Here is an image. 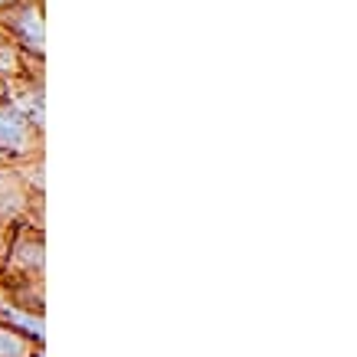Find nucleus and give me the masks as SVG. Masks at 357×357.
<instances>
[{"label":"nucleus","instance_id":"39448f33","mask_svg":"<svg viewBox=\"0 0 357 357\" xmlns=\"http://www.w3.org/2000/svg\"><path fill=\"white\" fill-rule=\"evenodd\" d=\"M0 92H3V82H0Z\"/></svg>","mask_w":357,"mask_h":357},{"label":"nucleus","instance_id":"f257e3e1","mask_svg":"<svg viewBox=\"0 0 357 357\" xmlns=\"http://www.w3.org/2000/svg\"><path fill=\"white\" fill-rule=\"evenodd\" d=\"M36 138L33 125L26 121V115H20L17 109H0V148L7 151H26Z\"/></svg>","mask_w":357,"mask_h":357},{"label":"nucleus","instance_id":"20e7f679","mask_svg":"<svg viewBox=\"0 0 357 357\" xmlns=\"http://www.w3.org/2000/svg\"><path fill=\"white\" fill-rule=\"evenodd\" d=\"M7 3H23V0H0V10H3Z\"/></svg>","mask_w":357,"mask_h":357},{"label":"nucleus","instance_id":"f03ea898","mask_svg":"<svg viewBox=\"0 0 357 357\" xmlns=\"http://www.w3.org/2000/svg\"><path fill=\"white\" fill-rule=\"evenodd\" d=\"M17 36L30 43V50L40 53V46H43V13H40V3H17L7 17Z\"/></svg>","mask_w":357,"mask_h":357},{"label":"nucleus","instance_id":"7ed1b4c3","mask_svg":"<svg viewBox=\"0 0 357 357\" xmlns=\"http://www.w3.org/2000/svg\"><path fill=\"white\" fill-rule=\"evenodd\" d=\"M23 354V341L10 331H0V357H20Z\"/></svg>","mask_w":357,"mask_h":357}]
</instances>
